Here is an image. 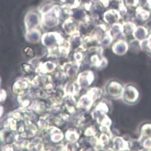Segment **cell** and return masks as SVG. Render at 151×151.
I'll use <instances>...</instances> for the list:
<instances>
[{
	"mask_svg": "<svg viewBox=\"0 0 151 151\" xmlns=\"http://www.w3.org/2000/svg\"><path fill=\"white\" fill-rule=\"evenodd\" d=\"M139 93L136 87L132 85L124 87L122 99L124 102L128 104L136 103L139 100Z\"/></svg>",
	"mask_w": 151,
	"mask_h": 151,
	"instance_id": "cell-1",
	"label": "cell"
},
{
	"mask_svg": "<svg viewBox=\"0 0 151 151\" xmlns=\"http://www.w3.org/2000/svg\"><path fill=\"white\" fill-rule=\"evenodd\" d=\"M124 87L117 81H112L106 86V92L109 97L112 99L122 98Z\"/></svg>",
	"mask_w": 151,
	"mask_h": 151,
	"instance_id": "cell-2",
	"label": "cell"
},
{
	"mask_svg": "<svg viewBox=\"0 0 151 151\" xmlns=\"http://www.w3.org/2000/svg\"><path fill=\"white\" fill-rule=\"evenodd\" d=\"M129 145L127 142L124 140L122 137H116L113 140L114 150L117 151H124L129 149Z\"/></svg>",
	"mask_w": 151,
	"mask_h": 151,
	"instance_id": "cell-3",
	"label": "cell"
},
{
	"mask_svg": "<svg viewBox=\"0 0 151 151\" xmlns=\"http://www.w3.org/2000/svg\"><path fill=\"white\" fill-rule=\"evenodd\" d=\"M26 22L27 27L29 28H34L38 24V17L37 14H30L27 17Z\"/></svg>",
	"mask_w": 151,
	"mask_h": 151,
	"instance_id": "cell-4",
	"label": "cell"
},
{
	"mask_svg": "<svg viewBox=\"0 0 151 151\" xmlns=\"http://www.w3.org/2000/svg\"><path fill=\"white\" fill-rule=\"evenodd\" d=\"M141 134L139 139L145 138H151V124H146L142 126Z\"/></svg>",
	"mask_w": 151,
	"mask_h": 151,
	"instance_id": "cell-5",
	"label": "cell"
},
{
	"mask_svg": "<svg viewBox=\"0 0 151 151\" xmlns=\"http://www.w3.org/2000/svg\"><path fill=\"white\" fill-rule=\"evenodd\" d=\"M114 46L119 47L120 49H117L114 51V52L119 55H122L126 52L127 50V46L126 44L124 43H117L115 44Z\"/></svg>",
	"mask_w": 151,
	"mask_h": 151,
	"instance_id": "cell-6",
	"label": "cell"
},
{
	"mask_svg": "<svg viewBox=\"0 0 151 151\" xmlns=\"http://www.w3.org/2000/svg\"><path fill=\"white\" fill-rule=\"evenodd\" d=\"M56 39L54 35L52 34L48 35L45 36L44 39V43L47 45H52L53 44L56 43Z\"/></svg>",
	"mask_w": 151,
	"mask_h": 151,
	"instance_id": "cell-7",
	"label": "cell"
},
{
	"mask_svg": "<svg viewBox=\"0 0 151 151\" xmlns=\"http://www.w3.org/2000/svg\"><path fill=\"white\" fill-rule=\"evenodd\" d=\"M45 24L47 26L52 27L55 25L56 22H57V19H56V17H54V15L52 14H49L48 15V17L46 18Z\"/></svg>",
	"mask_w": 151,
	"mask_h": 151,
	"instance_id": "cell-8",
	"label": "cell"
},
{
	"mask_svg": "<svg viewBox=\"0 0 151 151\" xmlns=\"http://www.w3.org/2000/svg\"><path fill=\"white\" fill-rule=\"evenodd\" d=\"M27 38H28L29 40H30V41H31V42H37L39 39V35L37 32H34L30 33V35H28Z\"/></svg>",
	"mask_w": 151,
	"mask_h": 151,
	"instance_id": "cell-9",
	"label": "cell"
},
{
	"mask_svg": "<svg viewBox=\"0 0 151 151\" xmlns=\"http://www.w3.org/2000/svg\"><path fill=\"white\" fill-rule=\"evenodd\" d=\"M143 146L146 149L151 150V138H147L143 142Z\"/></svg>",
	"mask_w": 151,
	"mask_h": 151,
	"instance_id": "cell-10",
	"label": "cell"
}]
</instances>
